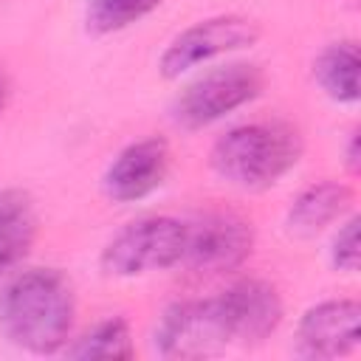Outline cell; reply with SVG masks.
<instances>
[{
	"label": "cell",
	"instance_id": "6da1fadb",
	"mask_svg": "<svg viewBox=\"0 0 361 361\" xmlns=\"http://www.w3.org/2000/svg\"><path fill=\"white\" fill-rule=\"evenodd\" d=\"M76 322V293L59 268H23L0 288V336L31 355L62 353Z\"/></svg>",
	"mask_w": 361,
	"mask_h": 361
},
{
	"label": "cell",
	"instance_id": "7a4b0ae2",
	"mask_svg": "<svg viewBox=\"0 0 361 361\" xmlns=\"http://www.w3.org/2000/svg\"><path fill=\"white\" fill-rule=\"evenodd\" d=\"M305 152L299 130L288 121H243L220 133L209 149L212 172L228 186L259 192L279 183Z\"/></svg>",
	"mask_w": 361,
	"mask_h": 361
},
{
	"label": "cell",
	"instance_id": "3957f363",
	"mask_svg": "<svg viewBox=\"0 0 361 361\" xmlns=\"http://www.w3.org/2000/svg\"><path fill=\"white\" fill-rule=\"evenodd\" d=\"M265 73L254 62H226L197 73L169 102V118L180 130H203L259 99Z\"/></svg>",
	"mask_w": 361,
	"mask_h": 361
},
{
	"label": "cell",
	"instance_id": "277c9868",
	"mask_svg": "<svg viewBox=\"0 0 361 361\" xmlns=\"http://www.w3.org/2000/svg\"><path fill=\"white\" fill-rule=\"evenodd\" d=\"M186 248V223L172 214H147L121 226L102 248L99 268L113 279H135L144 274L180 265Z\"/></svg>",
	"mask_w": 361,
	"mask_h": 361
},
{
	"label": "cell",
	"instance_id": "5b68a950",
	"mask_svg": "<svg viewBox=\"0 0 361 361\" xmlns=\"http://www.w3.org/2000/svg\"><path fill=\"white\" fill-rule=\"evenodd\" d=\"M259 39V25L245 14H212L178 31L158 56L164 79H180L220 56L251 48Z\"/></svg>",
	"mask_w": 361,
	"mask_h": 361
},
{
	"label": "cell",
	"instance_id": "8992f818",
	"mask_svg": "<svg viewBox=\"0 0 361 361\" xmlns=\"http://www.w3.org/2000/svg\"><path fill=\"white\" fill-rule=\"evenodd\" d=\"M231 344L217 299L172 302L152 333V347L169 361H203L220 355Z\"/></svg>",
	"mask_w": 361,
	"mask_h": 361
},
{
	"label": "cell",
	"instance_id": "52a82bcc",
	"mask_svg": "<svg viewBox=\"0 0 361 361\" xmlns=\"http://www.w3.org/2000/svg\"><path fill=\"white\" fill-rule=\"evenodd\" d=\"M254 251L251 223L228 209L203 212L186 223V248L180 265L195 274H231Z\"/></svg>",
	"mask_w": 361,
	"mask_h": 361
},
{
	"label": "cell",
	"instance_id": "ba28073f",
	"mask_svg": "<svg viewBox=\"0 0 361 361\" xmlns=\"http://www.w3.org/2000/svg\"><path fill=\"white\" fill-rule=\"evenodd\" d=\"M214 299H217V307H220V316L226 322L231 341H240V344L265 341L285 316L279 290L271 282L257 279V276L234 279Z\"/></svg>",
	"mask_w": 361,
	"mask_h": 361
},
{
	"label": "cell",
	"instance_id": "9c48e42d",
	"mask_svg": "<svg viewBox=\"0 0 361 361\" xmlns=\"http://www.w3.org/2000/svg\"><path fill=\"white\" fill-rule=\"evenodd\" d=\"M169 175V144L158 135L138 138L116 152L102 172V192L113 203H138L158 192Z\"/></svg>",
	"mask_w": 361,
	"mask_h": 361
},
{
	"label": "cell",
	"instance_id": "30bf717a",
	"mask_svg": "<svg viewBox=\"0 0 361 361\" xmlns=\"http://www.w3.org/2000/svg\"><path fill=\"white\" fill-rule=\"evenodd\" d=\"M361 307L355 299H322L296 322V353L305 358H341L358 347Z\"/></svg>",
	"mask_w": 361,
	"mask_h": 361
},
{
	"label": "cell",
	"instance_id": "8fae6325",
	"mask_svg": "<svg viewBox=\"0 0 361 361\" xmlns=\"http://www.w3.org/2000/svg\"><path fill=\"white\" fill-rule=\"evenodd\" d=\"M353 206V189L341 180H319L305 186L285 212L288 234L299 240H310L322 234L327 226L341 220Z\"/></svg>",
	"mask_w": 361,
	"mask_h": 361
},
{
	"label": "cell",
	"instance_id": "7c38bea8",
	"mask_svg": "<svg viewBox=\"0 0 361 361\" xmlns=\"http://www.w3.org/2000/svg\"><path fill=\"white\" fill-rule=\"evenodd\" d=\"M37 206L25 189H0V279L14 274L37 243Z\"/></svg>",
	"mask_w": 361,
	"mask_h": 361
},
{
	"label": "cell",
	"instance_id": "4fadbf2b",
	"mask_svg": "<svg viewBox=\"0 0 361 361\" xmlns=\"http://www.w3.org/2000/svg\"><path fill=\"white\" fill-rule=\"evenodd\" d=\"M361 56L355 39H336L324 45L313 59V79L319 90L336 104H358Z\"/></svg>",
	"mask_w": 361,
	"mask_h": 361
},
{
	"label": "cell",
	"instance_id": "5bb4252c",
	"mask_svg": "<svg viewBox=\"0 0 361 361\" xmlns=\"http://www.w3.org/2000/svg\"><path fill=\"white\" fill-rule=\"evenodd\" d=\"M62 353L76 361H127L135 355L130 322L124 316H107L79 338H71Z\"/></svg>",
	"mask_w": 361,
	"mask_h": 361
},
{
	"label": "cell",
	"instance_id": "9a60e30c",
	"mask_svg": "<svg viewBox=\"0 0 361 361\" xmlns=\"http://www.w3.org/2000/svg\"><path fill=\"white\" fill-rule=\"evenodd\" d=\"M164 0H85V28L107 37L152 14Z\"/></svg>",
	"mask_w": 361,
	"mask_h": 361
},
{
	"label": "cell",
	"instance_id": "2e32d148",
	"mask_svg": "<svg viewBox=\"0 0 361 361\" xmlns=\"http://www.w3.org/2000/svg\"><path fill=\"white\" fill-rule=\"evenodd\" d=\"M338 231L330 240V265L341 274H355L361 262V240H358V214L338 220Z\"/></svg>",
	"mask_w": 361,
	"mask_h": 361
},
{
	"label": "cell",
	"instance_id": "e0dca14e",
	"mask_svg": "<svg viewBox=\"0 0 361 361\" xmlns=\"http://www.w3.org/2000/svg\"><path fill=\"white\" fill-rule=\"evenodd\" d=\"M344 166H347V172H350V175H358V169H361V133H358V127L347 135V147H344Z\"/></svg>",
	"mask_w": 361,
	"mask_h": 361
},
{
	"label": "cell",
	"instance_id": "ac0fdd59",
	"mask_svg": "<svg viewBox=\"0 0 361 361\" xmlns=\"http://www.w3.org/2000/svg\"><path fill=\"white\" fill-rule=\"evenodd\" d=\"M8 99H11V85H8V79L0 73V113L8 107Z\"/></svg>",
	"mask_w": 361,
	"mask_h": 361
}]
</instances>
